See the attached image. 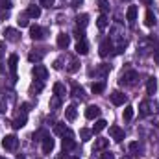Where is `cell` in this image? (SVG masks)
<instances>
[{
    "label": "cell",
    "instance_id": "9",
    "mask_svg": "<svg viewBox=\"0 0 159 159\" xmlns=\"http://www.w3.org/2000/svg\"><path fill=\"white\" fill-rule=\"evenodd\" d=\"M111 50H113V43H111V39H104L102 43H100V56H102V57L109 56Z\"/></svg>",
    "mask_w": 159,
    "mask_h": 159
},
{
    "label": "cell",
    "instance_id": "6",
    "mask_svg": "<svg viewBox=\"0 0 159 159\" xmlns=\"http://www.w3.org/2000/svg\"><path fill=\"white\" fill-rule=\"evenodd\" d=\"M4 37H6V41H9V43H17V41L20 39V34L15 28H6L4 30Z\"/></svg>",
    "mask_w": 159,
    "mask_h": 159
},
{
    "label": "cell",
    "instance_id": "29",
    "mask_svg": "<svg viewBox=\"0 0 159 159\" xmlns=\"http://www.w3.org/2000/svg\"><path fill=\"white\" fill-rule=\"evenodd\" d=\"M139 113H141L143 117H146V115H150V104H148L146 100L139 104Z\"/></svg>",
    "mask_w": 159,
    "mask_h": 159
},
{
    "label": "cell",
    "instance_id": "31",
    "mask_svg": "<svg viewBox=\"0 0 159 159\" xmlns=\"http://www.w3.org/2000/svg\"><path fill=\"white\" fill-rule=\"evenodd\" d=\"M98 9L102 11V15H107V11H109V2H107V0H98Z\"/></svg>",
    "mask_w": 159,
    "mask_h": 159
},
{
    "label": "cell",
    "instance_id": "39",
    "mask_svg": "<svg viewBox=\"0 0 159 159\" xmlns=\"http://www.w3.org/2000/svg\"><path fill=\"white\" fill-rule=\"evenodd\" d=\"M54 2H56V0H41V6H43V7H52Z\"/></svg>",
    "mask_w": 159,
    "mask_h": 159
},
{
    "label": "cell",
    "instance_id": "49",
    "mask_svg": "<svg viewBox=\"0 0 159 159\" xmlns=\"http://www.w3.org/2000/svg\"><path fill=\"white\" fill-rule=\"evenodd\" d=\"M17 159H26V157H24V156H19V157H17Z\"/></svg>",
    "mask_w": 159,
    "mask_h": 159
},
{
    "label": "cell",
    "instance_id": "51",
    "mask_svg": "<svg viewBox=\"0 0 159 159\" xmlns=\"http://www.w3.org/2000/svg\"><path fill=\"white\" fill-rule=\"evenodd\" d=\"M120 159H129V157H128V156H124V157H120Z\"/></svg>",
    "mask_w": 159,
    "mask_h": 159
},
{
    "label": "cell",
    "instance_id": "48",
    "mask_svg": "<svg viewBox=\"0 0 159 159\" xmlns=\"http://www.w3.org/2000/svg\"><path fill=\"white\" fill-rule=\"evenodd\" d=\"M56 159H69V157H67V156H57Z\"/></svg>",
    "mask_w": 159,
    "mask_h": 159
},
{
    "label": "cell",
    "instance_id": "54",
    "mask_svg": "<svg viewBox=\"0 0 159 159\" xmlns=\"http://www.w3.org/2000/svg\"><path fill=\"white\" fill-rule=\"evenodd\" d=\"M0 159H4V157H0Z\"/></svg>",
    "mask_w": 159,
    "mask_h": 159
},
{
    "label": "cell",
    "instance_id": "4",
    "mask_svg": "<svg viewBox=\"0 0 159 159\" xmlns=\"http://www.w3.org/2000/svg\"><path fill=\"white\" fill-rule=\"evenodd\" d=\"M34 76H35V80H39V81H44V80L48 78L46 67H44V65H35V67H34Z\"/></svg>",
    "mask_w": 159,
    "mask_h": 159
},
{
    "label": "cell",
    "instance_id": "30",
    "mask_svg": "<svg viewBox=\"0 0 159 159\" xmlns=\"http://www.w3.org/2000/svg\"><path fill=\"white\" fill-rule=\"evenodd\" d=\"M28 19H30V17H28V13L19 15V20H17V22H19V26H20V28H26V26L30 24V20H28Z\"/></svg>",
    "mask_w": 159,
    "mask_h": 159
},
{
    "label": "cell",
    "instance_id": "46",
    "mask_svg": "<svg viewBox=\"0 0 159 159\" xmlns=\"http://www.w3.org/2000/svg\"><path fill=\"white\" fill-rule=\"evenodd\" d=\"M154 59L159 63V50H156V54H154Z\"/></svg>",
    "mask_w": 159,
    "mask_h": 159
},
{
    "label": "cell",
    "instance_id": "15",
    "mask_svg": "<svg viewBox=\"0 0 159 159\" xmlns=\"http://www.w3.org/2000/svg\"><path fill=\"white\" fill-rule=\"evenodd\" d=\"M26 13H28V17H30V19H39V17H41V6H35V4H34V6H30V7L26 9Z\"/></svg>",
    "mask_w": 159,
    "mask_h": 159
},
{
    "label": "cell",
    "instance_id": "47",
    "mask_svg": "<svg viewBox=\"0 0 159 159\" xmlns=\"http://www.w3.org/2000/svg\"><path fill=\"white\" fill-rule=\"evenodd\" d=\"M2 54H4V43H0V57H2Z\"/></svg>",
    "mask_w": 159,
    "mask_h": 159
},
{
    "label": "cell",
    "instance_id": "37",
    "mask_svg": "<svg viewBox=\"0 0 159 159\" xmlns=\"http://www.w3.org/2000/svg\"><path fill=\"white\" fill-rule=\"evenodd\" d=\"M109 69H111L109 65H102V67H100V69L96 70V74H100V76H106V74L109 72Z\"/></svg>",
    "mask_w": 159,
    "mask_h": 159
},
{
    "label": "cell",
    "instance_id": "27",
    "mask_svg": "<svg viewBox=\"0 0 159 159\" xmlns=\"http://www.w3.org/2000/svg\"><path fill=\"white\" fill-rule=\"evenodd\" d=\"M107 24H109V19H107V15H100V17L96 19V26H98L100 30H106V28H107Z\"/></svg>",
    "mask_w": 159,
    "mask_h": 159
},
{
    "label": "cell",
    "instance_id": "18",
    "mask_svg": "<svg viewBox=\"0 0 159 159\" xmlns=\"http://www.w3.org/2000/svg\"><path fill=\"white\" fill-rule=\"evenodd\" d=\"M65 117H67V120H74L76 117H78V109H76V106L72 104V106H69L67 109H65Z\"/></svg>",
    "mask_w": 159,
    "mask_h": 159
},
{
    "label": "cell",
    "instance_id": "21",
    "mask_svg": "<svg viewBox=\"0 0 159 159\" xmlns=\"http://www.w3.org/2000/svg\"><path fill=\"white\" fill-rule=\"evenodd\" d=\"M26 120H28V117H26V115H19L17 119L13 120V128H15V129L24 128V126H26Z\"/></svg>",
    "mask_w": 159,
    "mask_h": 159
},
{
    "label": "cell",
    "instance_id": "42",
    "mask_svg": "<svg viewBox=\"0 0 159 159\" xmlns=\"http://www.w3.org/2000/svg\"><path fill=\"white\" fill-rule=\"evenodd\" d=\"M129 150L131 152H137L139 150V143H129Z\"/></svg>",
    "mask_w": 159,
    "mask_h": 159
},
{
    "label": "cell",
    "instance_id": "24",
    "mask_svg": "<svg viewBox=\"0 0 159 159\" xmlns=\"http://www.w3.org/2000/svg\"><path fill=\"white\" fill-rule=\"evenodd\" d=\"M106 126H107V122L104 119H98L94 122V126H93V133H100L102 129H106Z\"/></svg>",
    "mask_w": 159,
    "mask_h": 159
},
{
    "label": "cell",
    "instance_id": "53",
    "mask_svg": "<svg viewBox=\"0 0 159 159\" xmlns=\"http://www.w3.org/2000/svg\"><path fill=\"white\" fill-rule=\"evenodd\" d=\"M74 2H80V0H74Z\"/></svg>",
    "mask_w": 159,
    "mask_h": 159
},
{
    "label": "cell",
    "instance_id": "36",
    "mask_svg": "<svg viewBox=\"0 0 159 159\" xmlns=\"http://www.w3.org/2000/svg\"><path fill=\"white\" fill-rule=\"evenodd\" d=\"M61 106V98L59 96H54L52 100H50V109H57Z\"/></svg>",
    "mask_w": 159,
    "mask_h": 159
},
{
    "label": "cell",
    "instance_id": "10",
    "mask_svg": "<svg viewBox=\"0 0 159 159\" xmlns=\"http://www.w3.org/2000/svg\"><path fill=\"white\" fill-rule=\"evenodd\" d=\"M30 37L34 41L44 39V30H43L41 26H30Z\"/></svg>",
    "mask_w": 159,
    "mask_h": 159
},
{
    "label": "cell",
    "instance_id": "14",
    "mask_svg": "<svg viewBox=\"0 0 159 159\" xmlns=\"http://www.w3.org/2000/svg\"><path fill=\"white\" fill-rule=\"evenodd\" d=\"M156 91H157V80L154 78H148V81H146V93L148 94H156Z\"/></svg>",
    "mask_w": 159,
    "mask_h": 159
},
{
    "label": "cell",
    "instance_id": "2",
    "mask_svg": "<svg viewBox=\"0 0 159 159\" xmlns=\"http://www.w3.org/2000/svg\"><path fill=\"white\" fill-rule=\"evenodd\" d=\"M17 65H19V57H17V54H11V56L7 57V69H9V72H11L13 83L17 81Z\"/></svg>",
    "mask_w": 159,
    "mask_h": 159
},
{
    "label": "cell",
    "instance_id": "40",
    "mask_svg": "<svg viewBox=\"0 0 159 159\" xmlns=\"http://www.w3.org/2000/svg\"><path fill=\"white\" fill-rule=\"evenodd\" d=\"M100 159H115V154H111V152H104V154L100 156Z\"/></svg>",
    "mask_w": 159,
    "mask_h": 159
},
{
    "label": "cell",
    "instance_id": "16",
    "mask_svg": "<svg viewBox=\"0 0 159 159\" xmlns=\"http://www.w3.org/2000/svg\"><path fill=\"white\" fill-rule=\"evenodd\" d=\"M109 146V139H96L94 141V150L96 152H102V150H106Z\"/></svg>",
    "mask_w": 159,
    "mask_h": 159
},
{
    "label": "cell",
    "instance_id": "45",
    "mask_svg": "<svg viewBox=\"0 0 159 159\" xmlns=\"http://www.w3.org/2000/svg\"><path fill=\"white\" fill-rule=\"evenodd\" d=\"M7 15H9V13H7V11H6V9H4V11H2V13H0V19H7Z\"/></svg>",
    "mask_w": 159,
    "mask_h": 159
},
{
    "label": "cell",
    "instance_id": "20",
    "mask_svg": "<svg viewBox=\"0 0 159 159\" xmlns=\"http://www.w3.org/2000/svg\"><path fill=\"white\" fill-rule=\"evenodd\" d=\"M76 22H78V28H80V30H83V28L89 24V15H87V13H81V15H78V17H76Z\"/></svg>",
    "mask_w": 159,
    "mask_h": 159
},
{
    "label": "cell",
    "instance_id": "33",
    "mask_svg": "<svg viewBox=\"0 0 159 159\" xmlns=\"http://www.w3.org/2000/svg\"><path fill=\"white\" fill-rule=\"evenodd\" d=\"M65 129H67V128H65V124H63V122H57V124H56V128H54V133H56V135H63V133H65Z\"/></svg>",
    "mask_w": 159,
    "mask_h": 159
},
{
    "label": "cell",
    "instance_id": "32",
    "mask_svg": "<svg viewBox=\"0 0 159 159\" xmlns=\"http://www.w3.org/2000/svg\"><path fill=\"white\" fill-rule=\"evenodd\" d=\"M91 135H93L91 129H87V128H81V129H80V137H81V141H89Z\"/></svg>",
    "mask_w": 159,
    "mask_h": 159
},
{
    "label": "cell",
    "instance_id": "8",
    "mask_svg": "<svg viewBox=\"0 0 159 159\" xmlns=\"http://www.w3.org/2000/svg\"><path fill=\"white\" fill-rule=\"evenodd\" d=\"M109 133H111V139H113L115 143H122V139H124V129H122V128L111 126V128H109Z\"/></svg>",
    "mask_w": 159,
    "mask_h": 159
},
{
    "label": "cell",
    "instance_id": "44",
    "mask_svg": "<svg viewBox=\"0 0 159 159\" xmlns=\"http://www.w3.org/2000/svg\"><path fill=\"white\" fill-rule=\"evenodd\" d=\"M4 111H6V102L0 100V113H4Z\"/></svg>",
    "mask_w": 159,
    "mask_h": 159
},
{
    "label": "cell",
    "instance_id": "43",
    "mask_svg": "<svg viewBox=\"0 0 159 159\" xmlns=\"http://www.w3.org/2000/svg\"><path fill=\"white\" fill-rule=\"evenodd\" d=\"M0 4H2V7H7V9L11 7V4H9L7 0H0Z\"/></svg>",
    "mask_w": 159,
    "mask_h": 159
},
{
    "label": "cell",
    "instance_id": "5",
    "mask_svg": "<svg viewBox=\"0 0 159 159\" xmlns=\"http://www.w3.org/2000/svg\"><path fill=\"white\" fill-rule=\"evenodd\" d=\"M100 113H102V109H100L98 106H87V109H85V119L94 120V119L100 117Z\"/></svg>",
    "mask_w": 159,
    "mask_h": 159
},
{
    "label": "cell",
    "instance_id": "11",
    "mask_svg": "<svg viewBox=\"0 0 159 159\" xmlns=\"http://www.w3.org/2000/svg\"><path fill=\"white\" fill-rule=\"evenodd\" d=\"M137 6H129L128 7V11H126V20L129 22V24H133L135 20H137Z\"/></svg>",
    "mask_w": 159,
    "mask_h": 159
},
{
    "label": "cell",
    "instance_id": "12",
    "mask_svg": "<svg viewBox=\"0 0 159 159\" xmlns=\"http://www.w3.org/2000/svg\"><path fill=\"white\" fill-rule=\"evenodd\" d=\"M69 44H70V35H69V34H59V35H57V46H59L61 50H65Z\"/></svg>",
    "mask_w": 159,
    "mask_h": 159
},
{
    "label": "cell",
    "instance_id": "41",
    "mask_svg": "<svg viewBox=\"0 0 159 159\" xmlns=\"http://www.w3.org/2000/svg\"><path fill=\"white\" fill-rule=\"evenodd\" d=\"M74 35H76V39H78V41L85 39V35H83V30H76V32H74Z\"/></svg>",
    "mask_w": 159,
    "mask_h": 159
},
{
    "label": "cell",
    "instance_id": "25",
    "mask_svg": "<svg viewBox=\"0 0 159 159\" xmlns=\"http://www.w3.org/2000/svg\"><path fill=\"white\" fill-rule=\"evenodd\" d=\"M43 57H44V50H41V52H30V56H28V59L32 63H39Z\"/></svg>",
    "mask_w": 159,
    "mask_h": 159
},
{
    "label": "cell",
    "instance_id": "26",
    "mask_svg": "<svg viewBox=\"0 0 159 159\" xmlns=\"http://www.w3.org/2000/svg\"><path fill=\"white\" fill-rule=\"evenodd\" d=\"M144 24H146L148 28H152V26L156 24V15H154V11H146V15H144Z\"/></svg>",
    "mask_w": 159,
    "mask_h": 159
},
{
    "label": "cell",
    "instance_id": "52",
    "mask_svg": "<svg viewBox=\"0 0 159 159\" xmlns=\"http://www.w3.org/2000/svg\"><path fill=\"white\" fill-rule=\"evenodd\" d=\"M69 159H80V157H69Z\"/></svg>",
    "mask_w": 159,
    "mask_h": 159
},
{
    "label": "cell",
    "instance_id": "1",
    "mask_svg": "<svg viewBox=\"0 0 159 159\" xmlns=\"http://www.w3.org/2000/svg\"><path fill=\"white\" fill-rule=\"evenodd\" d=\"M137 72L135 70H128V72H124L122 76H120L119 83L120 85H135V81H137Z\"/></svg>",
    "mask_w": 159,
    "mask_h": 159
},
{
    "label": "cell",
    "instance_id": "17",
    "mask_svg": "<svg viewBox=\"0 0 159 159\" xmlns=\"http://www.w3.org/2000/svg\"><path fill=\"white\" fill-rule=\"evenodd\" d=\"M76 52H78L80 56H85V54L89 52V44H87V41L85 39L78 41V44H76Z\"/></svg>",
    "mask_w": 159,
    "mask_h": 159
},
{
    "label": "cell",
    "instance_id": "19",
    "mask_svg": "<svg viewBox=\"0 0 159 159\" xmlns=\"http://www.w3.org/2000/svg\"><path fill=\"white\" fill-rule=\"evenodd\" d=\"M74 148H76L74 137H63V150H74Z\"/></svg>",
    "mask_w": 159,
    "mask_h": 159
},
{
    "label": "cell",
    "instance_id": "7",
    "mask_svg": "<svg viewBox=\"0 0 159 159\" xmlns=\"http://www.w3.org/2000/svg\"><path fill=\"white\" fill-rule=\"evenodd\" d=\"M109 98H111V104L113 106H124V102H126V94H122L120 91H113L109 94Z\"/></svg>",
    "mask_w": 159,
    "mask_h": 159
},
{
    "label": "cell",
    "instance_id": "13",
    "mask_svg": "<svg viewBox=\"0 0 159 159\" xmlns=\"http://www.w3.org/2000/svg\"><path fill=\"white\" fill-rule=\"evenodd\" d=\"M54 150V139L50 137V135H46L44 139H43V152L44 154H50Z\"/></svg>",
    "mask_w": 159,
    "mask_h": 159
},
{
    "label": "cell",
    "instance_id": "3",
    "mask_svg": "<svg viewBox=\"0 0 159 159\" xmlns=\"http://www.w3.org/2000/svg\"><path fill=\"white\" fill-rule=\"evenodd\" d=\"M17 144H19V139H17L15 135H6V137L2 139V148H4V150H15Z\"/></svg>",
    "mask_w": 159,
    "mask_h": 159
},
{
    "label": "cell",
    "instance_id": "22",
    "mask_svg": "<svg viewBox=\"0 0 159 159\" xmlns=\"http://www.w3.org/2000/svg\"><path fill=\"white\" fill-rule=\"evenodd\" d=\"M104 89H106V83H104V81H94V83L91 85L93 94H100V93H104Z\"/></svg>",
    "mask_w": 159,
    "mask_h": 159
},
{
    "label": "cell",
    "instance_id": "38",
    "mask_svg": "<svg viewBox=\"0 0 159 159\" xmlns=\"http://www.w3.org/2000/svg\"><path fill=\"white\" fill-rule=\"evenodd\" d=\"M54 69H56V70H61V69H63V57H57V59L54 61Z\"/></svg>",
    "mask_w": 159,
    "mask_h": 159
},
{
    "label": "cell",
    "instance_id": "34",
    "mask_svg": "<svg viewBox=\"0 0 159 159\" xmlns=\"http://www.w3.org/2000/svg\"><path fill=\"white\" fill-rule=\"evenodd\" d=\"M78 69H80V63H78V61H76V59H72V61L69 63V67H67V70H69L70 74H72V72H76Z\"/></svg>",
    "mask_w": 159,
    "mask_h": 159
},
{
    "label": "cell",
    "instance_id": "35",
    "mask_svg": "<svg viewBox=\"0 0 159 159\" xmlns=\"http://www.w3.org/2000/svg\"><path fill=\"white\" fill-rule=\"evenodd\" d=\"M131 119H133V107L126 106V109H124V120H131Z\"/></svg>",
    "mask_w": 159,
    "mask_h": 159
},
{
    "label": "cell",
    "instance_id": "50",
    "mask_svg": "<svg viewBox=\"0 0 159 159\" xmlns=\"http://www.w3.org/2000/svg\"><path fill=\"white\" fill-rule=\"evenodd\" d=\"M2 70H4V67H2V63H0V72H2Z\"/></svg>",
    "mask_w": 159,
    "mask_h": 159
},
{
    "label": "cell",
    "instance_id": "23",
    "mask_svg": "<svg viewBox=\"0 0 159 159\" xmlns=\"http://www.w3.org/2000/svg\"><path fill=\"white\" fill-rule=\"evenodd\" d=\"M72 96L74 98H80V100H85V91H83V87H80V85H74L72 87Z\"/></svg>",
    "mask_w": 159,
    "mask_h": 159
},
{
    "label": "cell",
    "instance_id": "28",
    "mask_svg": "<svg viewBox=\"0 0 159 159\" xmlns=\"http://www.w3.org/2000/svg\"><path fill=\"white\" fill-rule=\"evenodd\" d=\"M65 93H67V91H65V85H63V83H54V94H56V96L63 98Z\"/></svg>",
    "mask_w": 159,
    "mask_h": 159
}]
</instances>
